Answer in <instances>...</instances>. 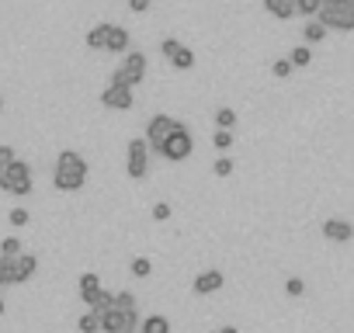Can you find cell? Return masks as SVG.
<instances>
[{
  "label": "cell",
  "instance_id": "cell-12",
  "mask_svg": "<svg viewBox=\"0 0 354 333\" xmlns=\"http://www.w3.org/2000/svg\"><path fill=\"white\" fill-rule=\"evenodd\" d=\"M104 53H115V56L129 53V32L122 25H104Z\"/></svg>",
  "mask_w": 354,
  "mask_h": 333
},
{
  "label": "cell",
  "instance_id": "cell-32",
  "mask_svg": "<svg viewBox=\"0 0 354 333\" xmlns=\"http://www.w3.org/2000/svg\"><path fill=\"white\" fill-rule=\"evenodd\" d=\"M153 219H156V222H167V219H170V205H167V202H156V205H153Z\"/></svg>",
  "mask_w": 354,
  "mask_h": 333
},
{
  "label": "cell",
  "instance_id": "cell-40",
  "mask_svg": "<svg viewBox=\"0 0 354 333\" xmlns=\"http://www.w3.org/2000/svg\"><path fill=\"white\" fill-rule=\"evenodd\" d=\"M0 288H4V285H0Z\"/></svg>",
  "mask_w": 354,
  "mask_h": 333
},
{
  "label": "cell",
  "instance_id": "cell-10",
  "mask_svg": "<svg viewBox=\"0 0 354 333\" xmlns=\"http://www.w3.org/2000/svg\"><path fill=\"white\" fill-rule=\"evenodd\" d=\"M174 125H177V118H170V115H153V118L146 122V146L156 153V146L174 132Z\"/></svg>",
  "mask_w": 354,
  "mask_h": 333
},
{
  "label": "cell",
  "instance_id": "cell-31",
  "mask_svg": "<svg viewBox=\"0 0 354 333\" xmlns=\"http://www.w3.org/2000/svg\"><path fill=\"white\" fill-rule=\"evenodd\" d=\"M21 250V243L15 240V236H8L4 243H0V257H11V254H18Z\"/></svg>",
  "mask_w": 354,
  "mask_h": 333
},
{
  "label": "cell",
  "instance_id": "cell-6",
  "mask_svg": "<svg viewBox=\"0 0 354 333\" xmlns=\"http://www.w3.org/2000/svg\"><path fill=\"white\" fill-rule=\"evenodd\" d=\"M139 330V312L136 309H108L97 316V333H136Z\"/></svg>",
  "mask_w": 354,
  "mask_h": 333
},
{
  "label": "cell",
  "instance_id": "cell-21",
  "mask_svg": "<svg viewBox=\"0 0 354 333\" xmlns=\"http://www.w3.org/2000/svg\"><path fill=\"white\" fill-rule=\"evenodd\" d=\"M87 49H104V25H94L91 32H87Z\"/></svg>",
  "mask_w": 354,
  "mask_h": 333
},
{
  "label": "cell",
  "instance_id": "cell-11",
  "mask_svg": "<svg viewBox=\"0 0 354 333\" xmlns=\"http://www.w3.org/2000/svg\"><path fill=\"white\" fill-rule=\"evenodd\" d=\"M101 104H104V108H115V111H129V108H132V87L111 80V84L101 91Z\"/></svg>",
  "mask_w": 354,
  "mask_h": 333
},
{
  "label": "cell",
  "instance_id": "cell-17",
  "mask_svg": "<svg viewBox=\"0 0 354 333\" xmlns=\"http://www.w3.org/2000/svg\"><path fill=\"white\" fill-rule=\"evenodd\" d=\"M136 333H170V319L167 316H146Z\"/></svg>",
  "mask_w": 354,
  "mask_h": 333
},
{
  "label": "cell",
  "instance_id": "cell-19",
  "mask_svg": "<svg viewBox=\"0 0 354 333\" xmlns=\"http://www.w3.org/2000/svg\"><path fill=\"white\" fill-rule=\"evenodd\" d=\"M288 63H292V66H309V63H313V49H309V46H295V49L288 53Z\"/></svg>",
  "mask_w": 354,
  "mask_h": 333
},
{
  "label": "cell",
  "instance_id": "cell-3",
  "mask_svg": "<svg viewBox=\"0 0 354 333\" xmlns=\"http://www.w3.org/2000/svg\"><path fill=\"white\" fill-rule=\"evenodd\" d=\"M39 271V260L32 254H11V257H0V285H25L32 274Z\"/></svg>",
  "mask_w": 354,
  "mask_h": 333
},
{
  "label": "cell",
  "instance_id": "cell-8",
  "mask_svg": "<svg viewBox=\"0 0 354 333\" xmlns=\"http://www.w3.org/2000/svg\"><path fill=\"white\" fill-rule=\"evenodd\" d=\"M142 77H146V56H142V53L125 56V59H122V66L111 73V80H115V84H125V87L142 84Z\"/></svg>",
  "mask_w": 354,
  "mask_h": 333
},
{
  "label": "cell",
  "instance_id": "cell-18",
  "mask_svg": "<svg viewBox=\"0 0 354 333\" xmlns=\"http://www.w3.org/2000/svg\"><path fill=\"white\" fill-rule=\"evenodd\" d=\"M97 288H101V278H97L94 271L80 274V281H77V292H80V298H84V302H87V298H91V295H94Z\"/></svg>",
  "mask_w": 354,
  "mask_h": 333
},
{
  "label": "cell",
  "instance_id": "cell-20",
  "mask_svg": "<svg viewBox=\"0 0 354 333\" xmlns=\"http://www.w3.org/2000/svg\"><path fill=\"white\" fill-rule=\"evenodd\" d=\"M302 32H306V42H309V46H316V42H323V39H326V28H323L319 21H309Z\"/></svg>",
  "mask_w": 354,
  "mask_h": 333
},
{
  "label": "cell",
  "instance_id": "cell-2",
  "mask_svg": "<svg viewBox=\"0 0 354 333\" xmlns=\"http://www.w3.org/2000/svg\"><path fill=\"white\" fill-rule=\"evenodd\" d=\"M316 21L333 32H354V4H340V0H319Z\"/></svg>",
  "mask_w": 354,
  "mask_h": 333
},
{
  "label": "cell",
  "instance_id": "cell-1",
  "mask_svg": "<svg viewBox=\"0 0 354 333\" xmlns=\"http://www.w3.org/2000/svg\"><path fill=\"white\" fill-rule=\"evenodd\" d=\"M87 181V160L77 149H63L56 156V171H53V184L59 191H80Z\"/></svg>",
  "mask_w": 354,
  "mask_h": 333
},
{
  "label": "cell",
  "instance_id": "cell-22",
  "mask_svg": "<svg viewBox=\"0 0 354 333\" xmlns=\"http://www.w3.org/2000/svg\"><path fill=\"white\" fill-rule=\"evenodd\" d=\"M216 125H219V129H233V125H236V111H233V108H219V111H216Z\"/></svg>",
  "mask_w": 354,
  "mask_h": 333
},
{
  "label": "cell",
  "instance_id": "cell-37",
  "mask_svg": "<svg viewBox=\"0 0 354 333\" xmlns=\"http://www.w3.org/2000/svg\"><path fill=\"white\" fill-rule=\"evenodd\" d=\"M0 316H4V298H0Z\"/></svg>",
  "mask_w": 354,
  "mask_h": 333
},
{
  "label": "cell",
  "instance_id": "cell-27",
  "mask_svg": "<svg viewBox=\"0 0 354 333\" xmlns=\"http://www.w3.org/2000/svg\"><path fill=\"white\" fill-rule=\"evenodd\" d=\"M316 8H319V0H295V15H302V18H313Z\"/></svg>",
  "mask_w": 354,
  "mask_h": 333
},
{
  "label": "cell",
  "instance_id": "cell-30",
  "mask_svg": "<svg viewBox=\"0 0 354 333\" xmlns=\"http://www.w3.org/2000/svg\"><path fill=\"white\" fill-rule=\"evenodd\" d=\"M285 292H288L292 298H299V295L306 292V285H302V278H288V281H285Z\"/></svg>",
  "mask_w": 354,
  "mask_h": 333
},
{
  "label": "cell",
  "instance_id": "cell-16",
  "mask_svg": "<svg viewBox=\"0 0 354 333\" xmlns=\"http://www.w3.org/2000/svg\"><path fill=\"white\" fill-rule=\"evenodd\" d=\"M84 305H91V312H94V316H101V312H108V309L115 305V292H104V288H97V292H94V295H91Z\"/></svg>",
  "mask_w": 354,
  "mask_h": 333
},
{
  "label": "cell",
  "instance_id": "cell-7",
  "mask_svg": "<svg viewBox=\"0 0 354 333\" xmlns=\"http://www.w3.org/2000/svg\"><path fill=\"white\" fill-rule=\"evenodd\" d=\"M125 171H129L132 181H142V178H146V171H149V146H146V139H129Z\"/></svg>",
  "mask_w": 354,
  "mask_h": 333
},
{
  "label": "cell",
  "instance_id": "cell-4",
  "mask_svg": "<svg viewBox=\"0 0 354 333\" xmlns=\"http://www.w3.org/2000/svg\"><path fill=\"white\" fill-rule=\"evenodd\" d=\"M192 149H195V139H192V132H188V125H185V122H177V125H174V132L156 146V153H160L163 160H170V163L188 160V156H192Z\"/></svg>",
  "mask_w": 354,
  "mask_h": 333
},
{
  "label": "cell",
  "instance_id": "cell-24",
  "mask_svg": "<svg viewBox=\"0 0 354 333\" xmlns=\"http://www.w3.org/2000/svg\"><path fill=\"white\" fill-rule=\"evenodd\" d=\"M212 146H216V149H230V146H233V132H230V129H216Z\"/></svg>",
  "mask_w": 354,
  "mask_h": 333
},
{
  "label": "cell",
  "instance_id": "cell-29",
  "mask_svg": "<svg viewBox=\"0 0 354 333\" xmlns=\"http://www.w3.org/2000/svg\"><path fill=\"white\" fill-rule=\"evenodd\" d=\"M115 309H136V295L132 292H115Z\"/></svg>",
  "mask_w": 354,
  "mask_h": 333
},
{
  "label": "cell",
  "instance_id": "cell-38",
  "mask_svg": "<svg viewBox=\"0 0 354 333\" xmlns=\"http://www.w3.org/2000/svg\"><path fill=\"white\" fill-rule=\"evenodd\" d=\"M340 4H354V0H340Z\"/></svg>",
  "mask_w": 354,
  "mask_h": 333
},
{
  "label": "cell",
  "instance_id": "cell-14",
  "mask_svg": "<svg viewBox=\"0 0 354 333\" xmlns=\"http://www.w3.org/2000/svg\"><path fill=\"white\" fill-rule=\"evenodd\" d=\"M323 236H326L330 243H347V240L354 236V229H351L347 219H326V222H323Z\"/></svg>",
  "mask_w": 354,
  "mask_h": 333
},
{
  "label": "cell",
  "instance_id": "cell-34",
  "mask_svg": "<svg viewBox=\"0 0 354 333\" xmlns=\"http://www.w3.org/2000/svg\"><path fill=\"white\" fill-rule=\"evenodd\" d=\"M8 222H11V226H25V222H28V212H25V209H15V212L8 216Z\"/></svg>",
  "mask_w": 354,
  "mask_h": 333
},
{
  "label": "cell",
  "instance_id": "cell-13",
  "mask_svg": "<svg viewBox=\"0 0 354 333\" xmlns=\"http://www.w3.org/2000/svg\"><path fill=\"white\" fill-rule=\"evenodd\" d=\"M223 281H226V278H223V271H216V267H212V271H202V274L192 281V288H195V295H212V292H219V288H223Z\"/></svg>",
  "mask_w": 354,
  "mask_h": 333
},
{
  "label": "cell",
  "instance_id": "cell-5",
  "mask_svg": "<svg viewBox=\"0 0 354 333\" xmlns=\"http://www.w3.org/2000/svg\"><path fill=\"white\" fill-rule=\"evenodd\" d=\"M0 188H4L8 195H32V188H35L32 166L21 163V160H11L4 171H0Z\"/></svg>",
  "mask_w": 354,
  "mask_h": 333
},
{
  "label": "cell",
  "instance_id": "cell-26",
  "mask_svg": "<svg viewBox=\"0 0 354 333\" xmlns=\"http://www.w3.org/2000/svg\"><path fill=\"white\" fill-rule=\"evenodd\" d=\"M77 330H80V333H97V316H94V312H84V316L77 319Z\"/></svg>",
  "mask_w": 354,
  "mask_h": 333
},
{
  "label": "cell",
  "instance_id": "cell-33",
  "mask_svg": "<svg viewBox=\"0 0 354 333\" xmlns=\"http://www.w3.org/2000/svg\"><path fill=\"white\" fill-rule=\"evenodd\" d=\"M11 160H18V156H15V149H11V146H4V142H0V171H4V166H8Z\"/></svg>",
  "mask_w": 354,
  "mask_h": 333
},
{
  "label": "cell",
  "instance_id": "cell-15",
  "mask_svg": "<svg viewBox=\"0 0 354 333\" xmlns=\"http://www.w3.org/2000/svg\"><path fill=\"white\" fill-rule=\"evenodd\" d=\"M264 8H268V15L278 18V21L295 18V0H264Z\"/></svg>",
  "mask_w": 354,
  "mask_h": 333
},
{
  "label": "cell",
  "instance_id": "cell-25",
  "mask_svg": "<svg viewBox=\"0 0 354 333\" xmlns=\"http://www.w3.org/2000/svg\"><path fill=\"white\" fill-rule=\"evenodd\" d=\"M149 271H153L149 257H132V274L136 278H149Z\"/></svg>",
  "mask_w": 354,
  "mask_h": 333
},
{
  "label": "cell",
  "instance_id": "cell-9",
  "mask_svg": "<svg viewBox=\"0 0 354 333\" xmlns=\"http://www.w3.org/2000/svg\"><path fill=\"white\" fill-rule=\"evenodd\" d=\"M160 53L170 59L174 70H192V66H195V53H192L188 46H181L177 39H163V42H160Z\"/></svg>",
  "mask_w": 354,
  "mask_h": 333
},
{
  "label": "cell",
  "instance_id": "cell-28",
  "mask_svg": "<svg viewBox=\"0 0 354 333\" xmlns=\"http://www.w3.org/2000/svg\"><path fill=\"white\" fill-rule=\"evenodd\" d=\"M292 70H295V66H292L288 59H274V63H271V73H274L278 80H285V77H288Z\"/></svg>",
  "mask_w": 354,
  "mask_h": 333
},
{
  "label": "cell",
  "instance_id": "cell-35",
  "mask_svg": "<svg viewBox=\"0 0 354 333\" xmlns=\"http://www.w3.org/2000/svg\"><path fill=\"white\" fill-rule=\"evenodd\" d=\"M149 4H153V0H129V11L132 15H142V11H149Z\"/></svg>",
  "mask_w": 354,
  "mask_h": 333
},
{
  "label": "cell",
  "instance_id": "cell-23",
  "mask_svg": "<svg viewBox=\"0 0 354 333\" xmlns=\"http://www.w3.org/2000/svg\"><path fill=\"white\" fill-rule=\"evenodd\" d=\"M233 166H236V163H233L230 156H219V160L212 163V171H216V178H230V174H233Z\"/></svg>",
  "mask_w": 354,
  "mask_h": 333
},
{
  "label": "cell",
  "instance_id": "cell-36",
  "mask_svg": "<svg viewBox=\"0 0 354 333\" xmlns=\"http://www.w3.org/2000/svg\"><path fill=\"white\" fill-rule=\"evenodd\" d=\"M216 333H240L236 326H223V330H216Z\"/></svg>",
  "mask_w": 354,
  "mask_h": 333
},
{
  "label": "cell",
  "instance_id": "cell-39",
  "mask_svg": "<svg viewBox=\"0 0 354 333\" xmlns=\"http://www.w3.org/2000/svg\"><path fill=\"white\" fill-rule=\"evenodd\" d=\"M0 111H4V97H0Z\"/></svg>",
  "mask_w": 354,
  "mask_h": 333
}]
</instances>
